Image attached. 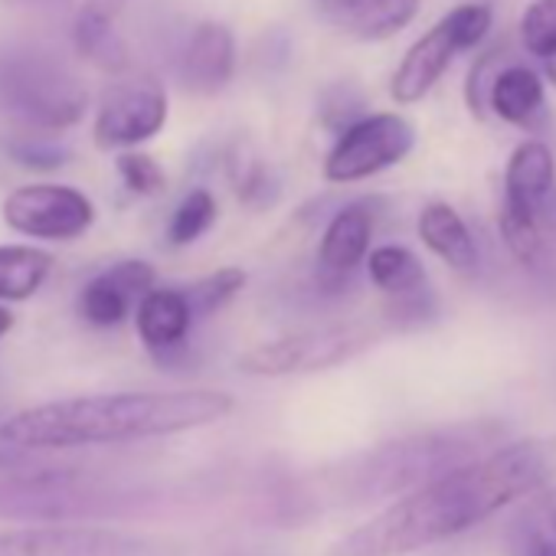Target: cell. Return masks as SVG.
<instances>
[{"mask_svg":"<svg viewBox=\"0 0 556 556\" xmlns=\"http://www.w3.org/2000/svg\"><path fill=\"white\" fill-rule=\"evenodd\" d=\"M556 481V435L491 448L344 533L328 556H406L445 543Z\"/></svg>","mask_w":556,"mask_h":556,"instance_id":"obj_1","label":"cell"},{"mask_svg":"<svg viewBox=\"0 0 556 556\" xmlns=\"http://www.w3.org/2000/svg\"><path fill=\"white\" fill-rule=\"evenodd\" d=\"M232 413V396L219 390L170 393H99L40 403L0 422V442L56 452L79 445H112L174 435L219 422Z\"/></svg>","mask_w":556,"mask_h":556,"instance_id":"obj_2","label":"cell"},{"mask_svg":"<svg viewBox=\"0 0 556 556\" xmlns=\"http://www.w3.org/2000/svg\"><path fill=\"white\" fill-rule=\"evenodd\" d=\"M494 426H455L442 432H419L396 442L380 445L361 462L344 468L341 491H354L357 497H383L422 488L439 475L484 455L494 442Z\"/></svg>","mask_w":556,"mask_h":556,"instance_id":"obj_3","label":"cell"},{"mask_svg":"<svg viewBox=\"0 0 556 556\" xmlns=\"http://www.w3.org/2000/svg\"><path fill=\"white\" fill-rule=\"evenodd\" d=\"M556 193V161L543 141H523L514 148L504 170V203H501V239L510 255L533 265L543 252V226L553 219L549 203Z\"/></svg>","mask_w":556,"mask_h":556,"instance_id":"obj_4","label":"cell"},{"mask_svg":"<svg viewBox=\"0 0 556 556\" xmlns=\"http://www.w3.org/2000/svg\"><path fill=\"white\" fill-rule=\"evenodd\" d=\"M377 328L370 325H331L315 331L286 334L265 344H255L239 357V370L252 377H292V374H318L338 364L354 361L370 351L377 341Z\"/></svg>","mask_w":556,"mask_h":556,"instance_id":"obj_5","label":"cell"},{"mask_svg":"<svg viewBox=\"0 0 556 556\" xmlns=\"http://www.w3.org/2000/svg\"><path fill=\"white\" fill-rule=\"evenodd\" d=\"M416 148V128L400 112L361 115L341 128L334 148L325 157L328 184H357L383 174L409 157Z\"/></svg>","mask_w":556,"mask_h":556,"instance_id":"obj_6","label":"cell"},{"mask_svg":"<svg viewBox=\"0 0 556 556\" xmlns=\"http://www.w3.org/2000/svg\"><path fill=\"white\" fill-rule=\"evenodd\" d=\"M4 223L30 239L70 242L79 239L96 223L92 200L66 184H27L8 193Z\"/></svg>","mask_w":556,"mask_h":556,"instance_id":"obj_7","label":"cell"},{"mask_svg":"<svg viewBox=\"0 0 556 556\" xmlns=\"http://www.w3.org/2000/svg\"><path fill=\"white\" fill-rule=\"evenodd\" d=\"M167 125V92L154 79L115 83L96 112L92 138L102 151H125L151 141Z\"/></svg>","mask_w":556,"mask_h":556,"instance_id":"obj_8","label":"cell"},{"mask_svg":"<svg viewBox=\"0 0 556 556\" xmlns=\"http://www.w3.org/2000/svg\"><path fill=\"white\" fill-rule=\"evenodd\" d=\"M0 556H164V549L109 527H24L0 533Z\"/></svg>","mask_w":556,"mask_h":556,"instance_id":"obj_9","label":"cell"},{"mask_svg":"<svg viewBox=\"0 0 556 556\" xmlns=\"http://www.w3.org/2000/svg\"><path fill=\"white\" fill-rule=\"evenodd\" d=\"M8 92L17 112H24L30 122L47 125V128H66L83 118L86 112V92L83 86L60 73L56 66H17L8 76Z\"/></svg>","mask_w":556,"mask_h":556,"instance_id":"obj_10","label":"cell"},{"mask_svg":"<svg viewBox=\"0 0 556 556\" xmlns=\"http://www.w3.org/2000/svg\"><path fill=\"white\" fill-rule=\"evenodd\" d=\"M370 239H374V213L367 203H348L328 219L318 245V268L325 289L331 292L344 289L348 278L367 262Z\"/></svg>","mask_w":556,"mask_h":556,"instance_id":"obj_11","label":"cell"},{"mask_svg":"<svg viewBox=\"0 0 556 556\" xmlns=\"http://www.w3.org/2000/svg\"><path fill=\"white\" fill-rule=\"evenodd\" d=\"M154 289V268L141 258H125L96 275L79 295V315L92 328H118L131 305Z\"/></svg>","mask_w":556,"mask_h":556,"instance_id":"obj_12","label":"cell"},{"mask_svg":"<svg viewBox=\"0 0 556 556\" xmlns=\"http://www.w3.org/2000/svg\"><path fill=\"white\" fill-rule=\"evenodd\" d=\"M312 8L338 34L380 43L416 21L419 0H312Z\"/></svg>","mask_w":556,"mask_h":556,"instance_id":"obj_13","label":"cell"},{"mask_svg":"<svg viewBox=\"0 0 556 556\" xmlns=\"http://www.w3.org/2000/svg\"><path fill=\"white\" fill-rule=\"evenodd\" d=\"M180 86L193 96H216L236 73V40L226 24H200L180 53Z\"/></svg>","mask_w":556,"mask_h":556,"instance_id":"obj_14","label":"cell"},{"mask_svg":"<svg viewBox=\"0 0 556 556\" xmlns=\"http://www.w3.org/2000/svg\"><path fill=\"white\" fill-rule=\"evenodd\" d=\"M458 53H462V50H458L452 30L445 27V21H439L426 37H419V40L406 50L403 63L396 66L393 83H390L393 99H396L400 105H416V102H422V99L435 89V83L445 76V70L452 66V60H455Z\"/></svg>","mask_w":556,"mask_h":556,"instance_id":"obj_15","label":"cell"},{"mask_svg":"<svg viewBox=\"0 0 556 556\" xmlns=\"http://www.w3.org/2000/svg\"><path fill=\"white\" fill-rule=\"evenodd\" d=\"M197 315L190 308V299L184 289H151L138 305H135V328L141 344L164 357L184 348Z\"/></svg>","mask_w":556,"mask_h":556,"instance_id":"obj_16","label":"cell"},{"mask_svg":"<svg viewBox=\"0 0 556 556\" xmlns=\"http://www.w3.org/2000/svg\"><path fill=\"white\" fill-rule=\"evenodd\" d=\"M419 239L432 255H439L455 271H475L478 265V242L462 219V213L448 203H429L419 213Z\"/></svg>","mask_w":556,"mask_h":556,"instance_id":"obj_17","label":"cell"},{"mask_svg":"<svg viewBox=\"0 0 556 556\" xmlns=\"http://www.w3.org/2000/svg\"><path fill=\"white\" fill-rule=\"evenodd\" d=\"M543 102H546L543 79L530 66L510 63V66H501L494 73L491 89H488V109L501 122L527 128L543 112Z\"/></svg>","mask_w":556,"mask_h":556,"instance_id":"obj_18","label":"cell"},{"mask_svg":"<svg viewBox=\"0 0 556 556\" xmlns=\"http://www.w3.org/2000/svg\"><path fill=\"white\" fill-rule=\"evenodd\" d=\"M30 452L34 448L21 445H14V452H0V507L40 497L47 491H60V484L70 481V471L53 462L34 458Z\"/></svg>","mask_w":556,"mask_h":556,"instance_id":"obj_19","label":"cell"},{"mask_svg":"<svg viewBox=\"0 0 556 556\" xmlns=\"http://www.w3.org/2000/svg\"><path fill=\"white\" fill-rule=\"evenodd\" d=\"M53 271V255L40 245H0V302L34 299Z\"/></svg>","mask_w":556,"mask_h":556,"instance_id":"obj_20","label":"cell"},{"mask_svg":"<svg viewBox=\"0 0 556 556\" xmlns=\"http://www.w3.org/2000/svg\"><path fill=\"white\" fill-rule=\"evenodd\" d=\"M367 271H370V282L383 295H390L393 302L429 292L426 289V268L416 258V252L406 249V245H377V249H370Z\"/></svg>","mask_w":556,"mask_h":556,"instance_id":"obj_21","label":"cell"},{"mask_svg":"<svg viewBox=\"0 0 556 556\" xmlns=\"http://www.w3.org/2000/svg\"><path fill=\"white\" fill-rule=\"evenodd\" d=\"M73 37H76L79 53H83V56H89L92 63H99L102 70L118 73V70H125V66H128V47H125V40L118 37V30H115V21H112V17H102V14H96V11L83 8V11H79V17H76V30H73Z\"/></svg>","mask_w":556,"mask_h":556,"instance_id":"obj_22","label":"cell"},{"mask_svg":"<svg viewBox=\"0 0 556 556\" xmlns=\"http://www.w3.org/2000/svg\"><path fill=\"white\" fill-rule=\"evenodd\" d=\"M245 286V271L236 268V265H226V268H216L213 275L200 278V282L187 286V299H190V308L197 318H210L216 315L223 305H229Z\"/></svg>","mask_w":556,"mask_h":556,"instance_id":"obj_23","label":"cell"},{"mask_svg":"<svg viewBox=\"0 0 556 556\" xmlns=\"http://www.w3.org/2000/svg\"><path fill=\"white\" fill-rule=\"evenodd\" d=\"M213 219H216V200H213V193L203 190V187L190 190L177 203V210H174V216L167 223L170 245H190V242H197L213 226Z\"/></svg>","mask_w":556,"mask_h":556,"instance_id":"obj_24","label":"cell"},{"mask_svg":"<svg viewBox=\"0 0 556 556\" xmlns=\"http://www.w3.org/2000/svg\"><path fill=\"white\" fill-rule=\"evenodd\" d=\"M520 40L540 63L556 60V0H530L520 17Z\"/></svg>","mask_w":556,"mask_h":556,"instance_id":"obj_25","label":"cell"},{"mask_svg":"<svg viewBox=\"0 0 556 556\" xmlns=\"http://www.w3.org/2000/svg\"><path fill=\"white\" fill-rule=\"evenodd\" d=\"M445 27L452 30L455 43L462 53L475 50L484 43V37L491 34V24H494V11L491 4H484V0H468V4H458L452 14L442 17Z\"/></svg>","mask_w":556,"mask_h":556,"instance_id":"obj_26","label":"cell"},{"mask_svg":"<svg viewBox=\"0 0 556 556\" xmlns=\"http://www.w3.org/2000/svg\"><path fill=\"white\" fill-rule=\"evenodd\" d=\"M118 177L125 180V187L138 197H154L164 190V170L157 167L154 157L128 151L118 157Z\"/></svg>","mask_w":556,"mask_h":556,"instance_id":"obj_27","label":"cell"},{"mask_svg":"<svg viewBox=\"0 0 556 556\" xmlns=\"http://www.w3.org/2000/svg\"><path fill=\"white\" fill-rule=\"evenodd\" d=\"M232 184H236V193L245 200V203H265V190H275L271 180H268V170L262 161L255 157H242L232 164Z\"/></svg>","mask_w":556,"mask_h":556,"instance_id":"obj_28","label":"cell"},{"mask_svg":"<svg viewBox=\"0 0 556 556\" xmlns=\"http://www.w3.org/2000/svg\"><path fill=\"white\" fill-rule=\"evenodd\" d=\"M494 73H497V53H488V56H481L471 66L468 86H465V99H468L471 115H484V109H488V89H491Z\"/></svg>","mask_w":556,"mask_h":556,"instance_id":"obj_29","label":"cell"},{"mask_svg":"<svg viewBox=\"0 0 556 556\" xmlns=\"http://www.w3.org/2000/svg\"><path fill=\"white\" fill-rule=\"evenodd\" d=\"M533 517L520 520L517 536H514V553L517 556H556V536H549L543 523H533Z\"/></svg>","mask_w":556,"mask_h":556,"instance_id":"obj_30","label":"cell"},{"mask_svg":"<svg viewBox=\"0 0 556 556\" xmlns=\"http://www.w3.org/2000/svg\"><path fill=\"white\" fill-rule=\"evenodd\" d=\"M533 514L546 527V533L556 536V484H546L533 494Z\"/></svg>","mask_w":556,"mask_h":556,"instance_id":"obj_31","label":"cell"},{"mask_svg":"<svg viewBox=\"0 0 556 556\" xmlns=\"http://www.w3.org/2000/svg\"><path fill=\"white\" fill-rule=\"evenodd\" d=\"M125 4H128V0H86L89 11H96L102 17H112V21L125 11Z\"/></svg>","mask_w":556,"mask_h":556,"instance_id":"obj_32","label":"cell"},{"mask_svg":"<svg viewBox=\"0 0 556 556\" xmlns=\"http://www.w3.org/2000/svg\"><path fill=\"white\" fill-rule=\"evenodd\" d=\"M11 328H14V315H11L4 305H0V338L11 334Z\"/></svg>","mask_w":556,"mask_h":556,"instance_id":"obj_33","label":"cell"},{"mask_svg":"<svg viewBox=\"0 0 556 556\" xmlns=\"http://www.w3.org/2000/svg\"><path fill=\"white\" fill-rule=\"evenodd\" d=\"M543 66H546V76H549V83H553V89H556V60H546Z\"/></svg>","mask_w":556,"mask_h":556,"instance_id":"obj_34","label":"cell"}]
</instances>
